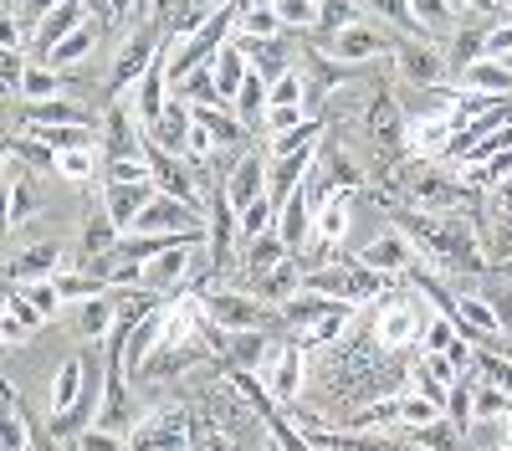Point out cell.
<instances>
[{
  "label": "cell",
  "instance_id": "obj_1",
  "mask_svg": "<svg viewBox=\"0 0 512 451\" xmlns=\"http://www.w3.org/2000/svg\"><path fill=\"white\" fill-rule=\"evenodd\" d=\"M395 180L405 190V205H415V211H441L446 216V211H456V205L472 200V190L461 185V170H446L441 159H415Z\"/></svg>",
  "mask_w": 512,
  "mask_h": 451
},
{
  "label": "cell",
  "instance_id": "obj_2",
  "mask_svg": "<svg viewBox=\"0 0 512 451\" xmlns=\"http://www.w3.org/2000/svg\"><path fill=\"white\" fill-rule=\"evenodd\" d=\"M431 328V308H425L420 287H400V293H384L374 308V339L379 349H410L425 339Z\"/></svg>",
  "mask_w": 512,
  "mask_h": 451
},
{
  "label": "cell",
  "instance_id": "obj_3",
  "mask_svg": "<svg viewBox=\"0 0 512 451\" xmlns=\"http://www.w3.org/2000/svg\"><path fill=\"white\" fill-rule=\"evenodd\" d=\"M318 47H328V57L333 62H344V67H359V62H369V57H395V47L400 41L384 31L379 21H354V26H344V31H333L328 41H318Z\"/></svg>",
  "mask_w": 512,
  "mask_h": 451
},
{
  "label": "cell",
  "instance_id": "obj_4",
  "mask_svg": "<svg viewBox=\"0 0 512 451\" xmlns=\"http://www.w3.org/2000/svg\"><path fill=\"white\" fill-rule=\"evenodd\" d=\"M205 313L216 328L226 334H241V328H267L272 323V308L262 298H251L246 287H216V293H205Z\"/></svg>",
  "mask_w": 512,
  "mask_h": 451
},
{
  "label": "cell",
  "instance_id": "obj_5",
  "mask_svg": "<svg viewBox=\"0 0 512 451\" xmlns=\"http://www.w3.org/2000/svg\"><path fill=\"white\" fill-rule=\"evenodd\" d=\"M395 72L410 82V88H441L451 77V62H446V47L431 36H415V41H400L395 47Z\"/></svg>",
  "mask_w": 512,
  "mask_h": 451
},
{
  "label": "cell",
  "instance_id": "obj_6",
  "mask_svg": "<svg viewBox=\"0 0 512 451\" xmlns=\"http://www.w3.org/2000/svg\"><path fill=\"white\" fill-rule=\"evenodd\" d=\"M190 416L185 410H154L134 431H128V451H190Z\"/></svg>",
  "mask_w": 512,
  "mask_h": 451
},
{
  "label": "cell",
  "instance_id": "obj_7",
  "mask_svg": "<svg viewBox=\"0 0 512 451\" xmlns=\"http://www.w3.org/2000/svg\"><path fill=\"white\" fill-rule=\"evenodd\" d=\"M159 31L154 26H139L134 36H128V47H118V62H113V88L123 93V88H134V82L159 62Z\"/></svg>",
  "mask_w": 512,
  "mask_h": 451
},
{
  "label": "cell",
  "instance_id": "obj_8",
  "mask_svg": "<svg viewBox=\"0 0 512 451\" xmlns=\"http://www.w3.org/2000/svg\"><path fill=\"white\" fill-rule=\"evenodd\" d=\"M195 205H185V200H175V195H154L149 205H144V216L134 221V231L128 236H159V231H205V226H195Z\"/></svg>",
  "mask_w": 512,
  "mask_h": 451
},
{
  "label": "cell",
  "instance_id": "obj_9",
  "mask_svg": "<svg viewBox=\"0 0 512 451\" xmlns=\"http://www.w3.org/2000/svg\"><path fill=\"white\" fill-rule=\"evenodd\" d=\"M190 267H195V246H175V252H159L154 262H144V287L149 293H185L190 287Z\"/></svg>",
  "mask_w": 512,
  "mask_h": 451
},
{
  "label": "cell",
  "instance_id": "obj_10",
  "mask_svg": "<svg viewBox=\"0 0 512 451\" xmlns=\"http://www.w3.org/2000/svg\"><path fill=\"white\" fill-rule=\"evenodd\" d=\"M303 287H308V272L297 267L292 257H287L282 267H272V272H256V277H246V293H251V298H262L267 308H282L287 298L303 293Z\"/></svg>",
  "mask_w": 512,
  "mask_h": 451
},
{
  "label": "cell",
  "instance_id": "obj_11",
  "mask_svg": "<svg viewBox=\"0 0 512 451\" xmlns=\"http://www.w3.org/2000/svg\"><path fill=\"white\" fill-rule=\"evenodd\" d=\"M221 185H226V200L236 205V211H246L251 200H262V195H267V154H256V149L241 154Z\"/></svg>",
  "mask_w": 512,
  "mask_h": 451
},
{
  "label": "cell",
  "instance_id": "obj_12",
  "mask_svg": "<svg viewBox=\"0 0 512 451\" xmlns=\"http://www.w3.org/2000/svg\"><path fill=\"white\" fill-rule=\"evenodd\" d=\"M93 11H88V0H62V6L47 16V21H41L36 26V36H31V52H36V62H47L52 57V47H57V41H67L82 21H88Z\"/></svg>",
  "mask_w": 512,
  "mask_h": 451
},
{
  "label": "cell",
  "instance_id": "obj_13",
  "mask_svg": "<svg viewBox=\"0 0 512 451\" xmlns=\"http://www.w3.org/2000/svg\"><path fill=\"white\" fill-rule=\"evenodd\" d=\"M159 195V185L154 180H134V185H103V211L118 221V231L128 236L134 231V221L144 216V205Z\"/></svg>",
  "mask_w": 512,
  "mask_h": 451
},
{
  "label": "cell",
  "instance_id": "obj_14",
  "mask_svg": "<svg viewBox=\"0 0 512 451\" xmlns=\"http://www.w3.org/2000/svg\"><path fill=\"white\" fill-rule=\"evenodd\" d=\"M333 308H344L338 298H328V293H313V287H303L297 298H287L282 308H277V318H282V328L287 334H313V328L333 313Z\"/></svg>",
  "mask_w": 512,
  "mask_h": 451
},
{
  "label": "cell",
  "instance_id": "obj_15",
  "mask_svg": "<svg viewBox=\"0 0 512 451\" xmlns=\"http://www.w3.org/2000/svg\"><path fill=\"white\" fill-rule=\"evenodd\" d=\"M41 323H47V318H41V308H31V298L11 282V293H6V318H0V344H6V349H21Z\"/></svg>",
  "mask_w": 512,
  "mask_h": 451
},
{
  "label": "cell",
  "instance_id": "obj_16",
  "mask_svg": "<svg viewBox=\"0 0 512 451\" xmlns=\"http://www.w3.org/2000/svg\"><path fill=\"white\" fill-rule=\"evenodd\" d=\"M226 369H251V375H262V364L277 354L267 328H241V334H226Z\"/></svg>",
  "mask_w": 512,
  "mask_h": 451
},
{
  "label": "cell",
  "instance_id": "obj_17",
  "mask_svg": "<svg viewBox=\"0 0 512 451\" xmlns=\"http://www.w3.org/2000/svg\"><path fill=\"white\" fill-rule=\"evenodd\" d=\"M303 375H308V349H303V344H287V349H277V364H272L267 390H272L282 405H292L297 395H303Z\"/></svg>",
  "mask_w": 512,
  "mask_h": 451
},
{
  "label": "cell",
  "instance_id": "obj_18",
  "mask_svg": "<svg viewBox=\"0 0 512 451\" xmlns=\"http://www.w3.org/2000/svg\"><path fill=\"white\" fill-rule=\"evenodd\" d=\"M82 390H88V354H82V359H62L57 380H52V400H47L52 421L57 416H72V410L82 405Z\"/></svg>",
  "mask_w": 512,
  "mask_h": 451
},
{
  "label": "cell",
  "instance_id": "obj_19",
  "mask_svg": "<svg viewBox=\"0 0 512 451\" xmlns=\"http://www.w3.org/2000/svg\"><path fill=\"white\" fill-rule=\"evenodd\" d=\"M62 272V246L57 241H36V246H21L11 257V282H47Z\"/></svg>",
  "mask_w": 512,
  "mask_h": 451
},
{
  "label": "cell",
  "instance_id": "obj_20",
  "mask_svg": "<svg viewBox=\"0 0 512 451\" xmlns=\"http://www.w3.org/2000/svg\"><path fill=\"white\" fill-rule=\"evenodd\" d=\"M67 323H72V334H82V339H108L113 323H118V303L108 293L103 298H88V303H72L67 308Z\"/></svg>",
  "mask_w": 512,
  "mask_h": 451
},
{
  "label": "cell",
  "instance_id": "obj_21",
  "mask_svg": "<svg viewBox=\"0 0 512 451\" xmlns=\"http://www.w3.org/2000/svg\"><path fill=\"white\" fill-rule=\"evenodd\" d=\"M456 88L492 93V98H512V67H507L502 57H482V62H472V67L456 77Z\"/></svg>",
  "mask_w": 512,
  "mask_h": 451
},
{
  "label": "cell",
  "instance_id": "obj_22",
  "mask_svg": "<svg viewBox=\"0 0 512 451\" xmlns=\"http://www.w3.org/2000/svg\"><path fill=\"white\" fill-rule=\"evenodd\" d=\"M354 200H359V190H333L328 205L318 211V236L313 241H328V246L344 241L349 236V216H354Z\"/></svg>",
  "mask_w": 512,
  "mask_h": 451
},
{
  "label": "cell",
  "instance_id": "obj_23",
  "mask_svg": "<svg viewBox=\"0 0 512 451\" xmlns=\"http://www.w3.org/2000/svg\"><path fill=\"white\" fill-rule=\"evenodd\" d=\"M287 257H292V252H287V241H282L277 231L241 241V267H246V277H256V272H272V267H282ZM246 277H241V282H246Z\"/></svg>",
  "mask_w": 512,
  "mask_h": 451
},
{
  "label": "cell",
  "instance_id": "obj_24",
  "mask_svg": "<svg viewBox=\"0 0 512 451\" xmlns=\"http://www.w3.org/2000/svg\"><path fill=\"white\" fill-rule=\"evenodd\" d=\"M267 103H272V82L251 72V77L241 82L236 103H231V113H236V118L246 123V134H251V129H262V123H267Z\"/></svg>",
  "mask_w": 512,
  "mask_h": 451
},
{
  "label": "cell",
  "instance_id": "obj_25",
  "mask_svg": "<svg viewBox=\"0 0 512 451\" xmlns=\"http://www.w3.org/2000/svg\"><path fill=\"white\" fill-rule=\"evenodd\" d=\"M210 72H216V88H221V98H226V108H231V103H236V93H241V82L251 77L246 52L236 47V41H226V47L216 52V62H210Z\"/></svg>",
  "mask_w": 512,
  "mask_h": 451
},
{
  "label": "cell",
  "instance_id": "obj_26",
  "mask_svg": "<svg viewBox=\"0 0 512 451\" xmlns=\"http://www.w3.org/2000/svg\"><path fill=\"white\" fill-rule=\"evenodd\" d=\"M6 180H11V205H6V221H11V231L36 211L41 205V195H36V185H31V175L21 170V159L16 154H6Z\"/></svg>",
  "mask_w": 512,
  "mask_h": 451
},
{
  "label": "cell",
  "instance_id": "obj_27",
  "mask_svg": "<svg viewBox=\"0 0 512 451\" xmlns=\"http://www.w3.org/2000/svg\"><path fill=\"white\" fill-rule=\"evenodd\" d=\"M98 170H108V159H103V149H98V144H82V149H67V154H57V175H62V180L88 185Z\"/></svg>",
  "mask_w": 512,
  "mask_h": 451
},
{
  "label": "cell",
  "instance_id": "obj_28",
  "mask_svg": "<svg viewBox=\"0 0 512 451\" xmlns=\"http://www.w3.org/2000/svg\"><path fill=\"white\" fill-rule=\"evenodd\" d=\"M52 98H62V67L31 62L26 67V82H21V103H52Z\"/></svg>",
  "mask_w": 512,
  "mask_h": 451
},
{
  "label": "cell",
  "instance_id": "obj_29",
  "mask_svg": "<svg viewBox=\"0 0 512 451\" xmlns=\"http://www.w3.org/2000/svg\"><path fill=\"white\" fill-rule=\"evenodd\" d=\"M57 293H62V303L72 308V303H88V298H103L108 293V282L103 277H93V272H82V267H62L57 277Z\"/></svg>",
  "mask_w": 512,
  "mask_h": 451
},
{
  "label": "cell",
  "instance_id": "obj_30",
  "mask_svg": "<svg viewBox=\"0 0 512 451\" xmlns=\"http://www.w3.org/2000/svg\"><path fill=\"white\" fill-rule=\"evenodd\" d=\"M98 31H103V26H98V16H88V21H82V26H77L67 41H57L47 62H52V67H72L77 57H88V52L98 47Z\"/></svg>",
  "mask_w": 512,
  "mask_h": 451
},
{
  "label": "cell",
  "instance_id": "obj_31",
  "mask_svg": "<svg viewBox=\"0 0 512 451\" xmlns=\"http://www.w3.org/2000/svg\"><path fill=\"white\" fill-rule=\"evenodd\" d=\"M359 21V0H318V26H313V41H328L333 31H344Z\"/></svg>",
  "mask_w": 512,
  "mask_h": 451
},
{
  "label": "cell",
  "instance_id": "obj_32",
  "mask_svg": "<svg viewBox=\"0 0 512 451\" xmlns=\"http://www.w3.org/2000/svg\"><path fill=\"white\" fill-rule=\"evenodd\" d=\"M175 88H180L185 103H221V108H226V98H221V88H216V72H205V67H195L185 82H175Z\"/></svg>",
  "mask_w": 512,
  "mask_h": 451
},
{
  "label": "cell",
  "instance_id": "obj_33",
  "mask_svg": "<svg viewBox=\"0 0 512 451\" xmlns=\"http://www.w3.org/2000/svg\"><path fill=\"white\" fill-rule=\"evenodd\" d=\"M436 416H446V410H441L436 400H425V395H415V390H405V395H400V421H405V431L431 426Z\"/></svg>",
  "mask_w": 512,
  "mask_h": 451
},
{
  "label": "cell",
  "instance_id": "obj_34",
  "mask_svg": "<svg viewBox=\"0 0 512 451\" xmlns=\"http://www.w3.org/2000/svg\"><path fill=\"white\" fill-rule=\"evenodd\" d=\"M236 36H287V26H282L277 6H267V11H241V16H236Z\"/></svg>",
  "mask_w": 512,
  "mask_h": 451
},
{
  "label": "cell",
  "instance_id": "obj_35",
  "mask_svg": "<svg viewBox=\"0 0 512 451\" xmlns=\"http://www.w3.org/2000/svg\"><path fill=\"white\" fill-rule=\"evenodd\" d=\"M16 287L31 298V308H41V318H62V313H67V303H62V293H57L52 277H47V282H16Z\"/></svg>",
  "mask_w": 512,
  "mask_h": 451
},
{
  "label": "cell",
  "instance_id": "obj_36",
  "mask_svg": "<svg viewBox=\"0 0 512 451\" xmlns=\"http://www.w3.org/2000/svg\"><path fill=\"white\" fill-rule=\"evenodd\" d=\"M410 390H415V395H425V400H436L441 410L451 405V385H446V380H436V375H431V369H425L420 359L410 364Z\"/></svg>",
  "mask_w": 512,
  "mask_h": 451
},
{
  "label": "cell",
  "instance_id": "obj_37",
  "mask_svg": "<svg viewBox=\"0 0 512 451\" xmlns=\"http://www.w3.org/2000/svg\"><path fill=\"white\" fill-rule=\"evenodd\" d=\"M277 16L287 31H313L318 26V0H277Z\"/></svg>",
  "mask_w": 512,
  "mask_h": 451
},
{
  "label": "cell",
  "instance_id": "obj_38",
  "mask_svg": "<svg viewBox=\"0 0 512 451\" xmlns=\"http://www.w3.org/2000/svg\"><path fill=\"white\" fill-rule=\"evenodd\" d=\"M77 451H128V441H123V431L88 426V431H77Z\"/></svg>",
  "mask_w": 512,
  "mask_h": 451
},
{
  "label": "cell",
  "instance_id": "obj_39",
  "mask_svg": "<svg viewBox=\"0 0 512 451\" xmlns=\"http://www.w3.org/2000/svg\"><path fill=\"white\" fill-rule=\"evenodd\" d=\"M57 6H62V0H21V6H16V21H21V26H26V31L36 36V26L47 21V16H52Z\"/></svg>",
  "mask_w": 512,
  "mask_h": 451
},
{
  "label": "cell",
  "instance_id": "obj_40",
  "mask_svg": "<svg viewBox=\"0 0 512 451\" xmlns=\"http://www.w3.org/2000/svg\"><path fill=\"white\" fill-rule=\"evenodd\" d=\"M451 6L461 11V21H466V16L477 21V16H497V11H502V0H451Z\"/></svg>",
  "mask_w": 512,
  "mask_h": 451
},
{
  "label": "cell",
  "instance_id": "obj_41",
  "mask_svg": "<svg viewBox=\"0 0 512 451\" xmlns=\"http://www.w3.org/2000/svg\"><path fill=\"white\" fill-rule=\"evenodd\" d=\"M200 451H231V436H226V431H205Z\"/></svg>",
  "mask_w": 512,
  "mask_h": 451
},
{
  "label": "cell",
  "instance_id": "obj_42",
  "mask_svg": "<svg viewBox=\"0 0 512 451\" xmlns=\"http://www.w3.org/2000/svg\"><path fill=\"white\" fill-rule=\"evenodd\" d=\"M497 272H502V277H512V257H507V262H502V267H497Z\"/></svg>",
  "mask_w": 512,
  "mask_h": 451
},
{
  "label": "cell",
  "instance_id": "obj_43",
  "mask_svg": "<svg viewBox=\"0 0 512 451\" xmlns=\"http://www.w3.org/2000/svg\"><path fill=\"white\" fill-rule=\"evenodd\" d=\"M502 11H507V16H512V0H502Z\"/></svg>",
  "mask_w": 512,
  "mask_h": 451
},
{
  "label": "cell",
  "instance_id": "obj_44",
  "mask_svg": "<svg viewBox=\"0 0 512 451\" xmlns=\"http://www.w3.org/2000/svg\"><path fill=\"white\" fill-rule=\"evenodd\" d=\"M502 62H507V67H512V52H507V57H502Z\"/></svg>",
  "mask_w": 512,
  "mask_h": 451
},
{
  "label": "cell",
  "instance_id": "obj_45",
  "mask_svg": "<svg viewBox=\"0 0 512 451\" xmlns=\"http://www.w3.org/2000/svg\"><path fill=\"white\" fill-rule=\"evenodd\" d=\"M190 451H200V441H195V446H190Z\"/></svg>",
  "mask_w": 512,
  "mask_h": 451
},
{
  "label": "cell",
  "instance_id": "obj_46",
  "mask_svg": "<svg viewBox=\"0 0 512 451\" xmlns=\"http://www.w3.org/2000/svg\"><path fill=\"white\" fill-rule=\"evenodd\" d=\"M11 6H21V0H11Z\"/></svg>",
  "mask_w": 512,
  "mask_h": 451
}]
</instances>
